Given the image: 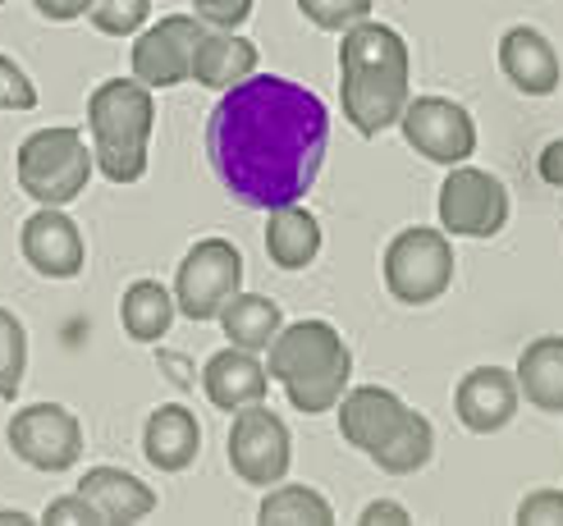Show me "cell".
Returning a JSON list of instances; mask_svg holds the SVG:
<instances>
[{
  "mask_svg": "<svg viewBox=\"0 0 563 526\" xmlns=\"http://www.w3.org/2000/svg\"><path fill=\"white\" fill-rule=\"evenodd\" d=\"M330 143L325 101L294 78L252 74L220 92L207 156L220 188L247 211H275L312 192Z\"/></svg>",
  "mask_w": 563,
  "mask_h": 526,
  "instance_id": "obj_1",
  "label": "cell"
},
{
  "mask_svg": "<svg viewBox=\"0 0 563 526\" xmlns=\"http://www.w3.org/2000/svg\"><path fill=\"white\" fill-rule=\"evenodd\" d=\"M408 42L389 23L362 19L340 42V101L362 137H380L408 105Z\"/></svg>",
  "mask_w": 563,
  "mask_h": 526,
  "instance_id": "obj_2",
  "label": "cell"
},
{
  "mask_svg": "<svg viewBox=\"0 0 563 526\" xmlns=\"http://www.w3.org/2000/svg\"><path fill=\"white\" fill-rule=\"evenodd\" d=\"M266 376L289 394V403L307 417L340 407L349 376H353V352L344 335L330 321H294L279 325V335L266 348Z\"/></svg>",
  "mask_w": 563,
  "mask_h": 526,
  "instance_id": "obj_3",
  "label": "cell"
},
{
  "mask_svg": "<svg viewBox=\"0 0 563 526\" xmlns=\"http://www.w3.org/2000/svg\"><path fill=\"white\" fill-rule=\"evenodd\" d=\"M340 435L344 445L362 449L380 472L408 477L421 472L435 454V430L417 407H408L385 384H357L340 399Z\"/></svg>",
  "mask_w": 563,
  "mask_h": 526,
  "instance_id": "obj_4",
  "label": "cell"
},
{
  "mask_svg": "<svg viewBox=\"0 0 563 526\" xmlns=\"http://www.w3.org/2000/svg\"><path fill=\"white\" fill-rule=\"evenodd\" d=\"M156 101L137 78H106L88 97L92 165L110 183H137L147 175Z\"/></svg>",
  "mask_w": 563,
  "mask_h": 526,
  "instance_id": "obj_5",
  "label": "cell"
},
{
  "mask_svg": "<svg viewBox=\"0 0 563 526\" xmlns=\"http://www.w3.org/2000/svg\"><path fill=\"white\" fill-rule=\"evenodd\" d=\"M92 170V147L78 128H37L14 152V179L37 206H69Z\"/></svg>",
  "mask_w": 563,
  "mask_h": 526,
  "instance_id": "obj_6",
  "label": "cell"
},
{
  "mask_svg": "<svg viewBox=\"0 0 563 526\" xmlns=\"http://www.w3.org/2000/svg\"><path fill=\"white\" fill-rule=\"evenodd\" d=\"M454 284V247L449 234L412 225L404 234H394L385 247V289L408 302V307H427V302L444 298V289Z\"/></svg>",
  "mask_w": 563,
  "mask_h": 526,
  "instance_id": "obj_7",
  "label": "cell"
},
{
  "mask_svg": "<svg viewBox=\"0 0 563 526\" xmlns=\"http://www.w3.org/2000/svg\"><path fill=\"white\" fill-rule=\"evenodd\" d=\"M243 284V253L230 238H197L175 270V307L188 321H216Z\"/></svg>",
  "mask_w": 563,
  "mask_h": 526,
  "instance_id": "obj_8",
  "label": "cell"
},
{
  "mask_svg": "<svg viewBox=\"0 0 563 526\" xmlns=\"http://www.w3.org/2000/svg\"><path fill=\"white\" fill-rule=\"evenodd\" d=\"M440 225L454 238H495L509 225V188L476 165H449L440 183Z\"/></svg>",
  "mask_w": 563,
  "mask_h": 526,
  "instance_id": "obj_9",
  "label": "cell"
},
{
  "mask_svg": "<svg viewBox=\"0 0 563 526\" xmlns=\"http://www.w3.org/2000/svg\"><path fill=\"white\" fill-rule=\"evenodd\" d=\"M5 445L37 472H69L82 458V426L60 403H27L5 426Z\"/></svg>",
  "mask_w": 563,
  "mask_h": 526,
  "instance_id": "obj_10",
  "label": "cell"
},
{
  "mask_svg": "<svg viewBox=\"0 0 563 526\" xmlns=\"http://www.w3.org/2000/svg\"><path fill=\"white\" fill-rule=\"evenodd\" d=\"M230 467L234 477L247 481V485H279L289 477V462H294V439H289V426L275 417L271 407L262 403H247L234 412V426H230Z\"/></svg>",
  "mask_w": 563,
  "mask_h": 526,
  "instance_id": "obj_11",
  "label": "cell"
},
{
  "mask_svg": "<svg viewBox=\"0 0 563 526\" xmlns=\"http://www.w3.org/2000/svg\"><path fill=\"white\" fill-rule=\"evenodd\" d=\"M399 128L408 137V147L431 165H463L476 152V124L449 97H417V101L408 97Z\"/></svg>",
  "mask_w": 563,
  "mask_h": 526,
  "instance_id": "obj_12",
  "label": "cell"
},
{
  "mask_svg": "<svg viewBox=\"0 0 563 526\" xmlns=\"http://www.w3.org/2000/svg\"><path fill=\"white\" fill-rule=\"evenodd\" d=\"M202 19L197 14H165L161 23L143 27L133 42V78L143 88H179L184 78H192V46L202 37Z\"/></svg>",
  "mask_w": 563,
  "mask_h": 526,
  "instance_id": "obj_13",
  "label": "cell"
},
{
  "mask_svg": "<svg viewBox=\"0 0 563 526\" xmlns=\"http://www.w3.org/2000/svg\"><path fill=\"white\" fill-rule=\"evenodd\" d=\"M19 253L42 280H78L82 261H88V247H82L74 215H65L60 206H42L23 220Z\"/></svg>",
  "mask_w": 563,
  "mask_h": 526,
  "instance_id": "obj_14",
  "label": "cell"
},
{
  "mask_svg": "<svg viewBox=\"0 0 563 526\" xmlns=\"http://www.w3.org/2000/svg\"><path fill=\"white\" fill-rule=\"evenodd\" d=\"M518 376L504 371V367H476L459 380V394H454V407H459V422L472 430V435H495L504 430L514 417H518Z\"/></svg>",
  "mask_w": 563,
  "mask_h": 526,
  "instance_id": "obj_15",
  "label": "cell"
},
{
  "mask_svg": "<svg viewBox=\"0 0 563 526\" xmlns=\"http://www.w3.org/2000/svg\"><path fill=\"white\" fill-rule=\"evenodd\" d=\"M499 69L522 97H554L559 78H563L559 51L550 46L541 27H527V23L509 27V33L499 37Z\"/></svg>",
  "mask_w": 563,
  "mask_h": 526,
  "instance_id": "obj_16",
  "label": "cell"
},
{
  "mask_svg": "<svg viewBox=\"0 0 563 526\" xmlns=\"http://www.w3.org/2000/svg\"><path fill=\"white\" fill-rule=\"evenodd\" d=\"M78 494L97 508L101 526H133L156 513V490L143 477L120 472V467H88L78 481Z\"/></svg>",
  "mask_w": 563,
  "mask_h": 526,
  "instance_id": "obj_17",
  "label": "cell"
},
{
  "mask_svg": "<svg viewBox=\"0 0 563 526\" xmlns=\"http://www.w3.org/2000/svg\"><path fill=\"white\" fill-rule=\"evenodd\" d=\"M257 65H262L257 46L239 37L234 27H202V37L192 46V78L207 92H230L234 82L257 74Z\"/></svg>",
  "mask_w": 563,
  "mask_h": 526,
  "instance_id": "obj_18",
  "label": "cell"
},
{
  "mask_svg": "<svg viewBox=\"0 0 563 526\" xmlns=\"http://www.w3.org/2000/svg\"><path fill=\"white\" fill-rule=\"evenodd\" d=\"M143 454L156 472H188L202 454V422L184 403H161L143 426Z\"/></svg>",
  "mask_w": 563,
  "mask_h": 526,
  "instance_id": "obj_19",
  "label": "cell"
},
{
  "mask_svg": "<svg viewBox=\"0 0 563 526\" xmlns=\"http://www.w3.org/2000/svg\"><path fill=\"white\" fill-rule=\"evenodd\" d=\"M266 384H271L266 362H262L257 352L234 348V344L224 348V352H216L211 362L202 367V390H207V399L220 412H239L247 403H262L266 399Z\"/></svg>",
  "mask_w": 563,
  "mask_h": 526,
  "instance_id": "obj_20",
  "label": "cell"
},
{
  "mask_svg": "<svg viewBox=\"0 0 563 526\" xmlns=\"http://www.w3.org/2000/svg\"><path fill=\"white\" fill-rule=\"evenodd\" d=\"M266 257L279 270H307L321 257V225L312 211H302L298 202L275 206L266 220Z\"/></svg>",
  "mask_w": 563,
  "mask_h": 526,
  "instance_id": "obj_21",
  "label": "cell"
},
{
  "mask_svg": "<svg viewBox=\"0 0 563 526\" xmlns=\"http://www.w3.org/2000/svg\"><path fill=\"white\" fill-rule=\"evenodd\" d=\"M518 394L541 407V412H563V335H541L531 339L518 357Z\"/></svg>",
  "mask_w": 563,
  "mask_h": 526,
  "instance_id": "obj_22",
  "label": "cell"
},
{
  "mask_svg": "<svg viewBox=\"0 0 563 526\" xmlns=\"http://www.w3.org/2000/svg\"><path fill=\"white\" fill-rule=\"evenodd\" d=\"M216 321H220L224 339H230L234 348L266 352L271 339L279 335V325H285V312H279V302L266 298V293H234V298L220 307Z\"/></svg>",
  "mask_w": 563,
  "mask_h": 526,
  "instance_id": "obj_23",
  "label": "cell"
},
{
  "mask_svg": "<svg viewBox=\"0 0 563 526\" xmlns=\"http://www.w3.org/2000/svg\"><path fill=\"white\" fill-rule=\"evenodd\" d=\"M179 307H175V293L156 284V280H133L120 298V325L133 344H161L170 335Z\"/></svg>",
  "mask_w": 563,
  "mask_h": 526,
  "instance_id": "obj_24",
  "label": "cell"
},
{
  "mask_svg": "<svg viewBox=\"0 0 563 526\" xmlns=\"http://www.w3.org/2000/svg\"><path fill=\"white\" fill-rule=\"evenodd\" d=\"M262 526H334V508L312 485H266V500L257 508Z\"/></svg>",
  "mask_w": 563,
  "mask_h": 526,
  "instance_id": "obj_25",
  "label": "cell"
},
{
  "mask_svg": "<svg viewBox=\"0 0 563 526\" xmlns=\"http://www.w3.org/2000/svg\"><path fill=\"white\" fill-rule=\"evenodd\" d=\"M27 376V329L14 312L0 307V399H14Z\"/></svg>",
  "mask_w": 563,
  "mask_h": 526,
  "instance_id": "obj_26",
  "label": "cell"
},
{
  "mask_svg": "<svg viewBox=\"0 0 563 526\" xmlns=\"http://www.w3.org/2000/svg\"><path fill=\"white\" fill-rule=\"evenodd\" d=\"M88 19L106 37H133V33H143L152 19V0H92Z\"/></svg>",
  "mask_w": 563,
  "mask_h": 526,
  "instance_id": "obj_27",
  "label": "cell"
},
{
  "mask_svg": "<svg viewBox=\"0 0 563 526\" xmlns=\"http://www.w3.org/2000/svg\"><path fill=\"white\" fill-rule=\"evenodd\" d=\"M372 5L376 0H298V10L325 33H344V27L372 19Z\"/></svg>",
  "mask_w": 563,
  "mask_h": 526,
  "instance_id": "obj_28",
  "label": "cell"
},
{
  "mask_svg": "<svg viewBox=\"0 0 563 526\" xmlns=\"http://www.w3.org/2000/svg\"><path fill=\"white\" fill-rule=\"evenodd\" d=\"M37 105V88L10 55H0V110H33Z\"/></svg>",
  "mask_w": 563,
  "mask_h": 526,
  "instance_id": "obj_29",
  "label": "cell"
},
{
  "mask_svg": "<svg viewBox=\"0 0 563 526\" xmlns=\"http://www.w3.org/2000/svg\"><path fill=\"white\" fill-rule=\"evenodd\" d=\"M518 526H563V490H531L518 504Z\"/></svg>",
  "mask_w": 563,
  "mask_h": 526,
  "instance_id": "obj_30",
  "label": "cell"
},
{
  "mask_svg": "<svg viewBox=\"0 0 563 526\" xmlns=\"http://www.w3.org/2000/svg\"><path fill=\"white\" fill-rule=\"evenodd\" d=\"M42 522H46V526H101L97 508L82 500L78 490H74V494H60V500H51L46 513H42Z\"/></svg>",
  "mask_w": 563,
  "mask_h": 526,
  "instance_id": "obj_31",
  "label": "cell"
},
{
  "mask_svg": "<svg viewBox=\"0 0 563 526\" xmlns=\"http://www.w3.org/2000/svg\"><path fill=\"white\" fill-rule=\"evenodd\" d=\"M192 10L207 27H243V19L252 14V0H192Z\"/></svg>",
  "mask_w": 563,
  "mask_h": 526,
  "instance_id": "obj_32",
  "label": "cell"
},
{
  "mask_svg": "<svg viewBox=\"0 0 563 526\" xmlns=\"http://www.w3.org/2000/svg\"><path fill=\"white\" fill-rule=\"evenodd\" d=\"M33 10L51 23H74V19H82L92 10V0H33Z\"/></svg>",
  "mask_w": 563,
  "mask_h": 526,
  "instance_id": "obj_33",
  "label": "cell"
},
{
  "mask_svg": "<svg viewBox=\"0 0 563 526\" xmlns=\"http://www.w3.org/2000/svg\"><path fill=\"white\" fill-rule=\"evenodd\" d=\"M357 522H362V526H412L408 508H399L394 500H376V504H367Z\"/></svg>",
  "mask_w": 563,
  "mask_h": 526,
  "instance_id": "obj_34",
  "label": "cell"
},
{
  "mask_svg": "<svg viewBox=\"0 0 563 526\" xmlns=\"http://www.w3.org/2000/svg\"><path fill=\"white\" fill-rule=\"evenodd\" d=\"M537 170H541V179H545L550 188H563V137H554V143L541 152Z\"/></svg>",
  "mask_w": 563,
  "mask_h": 526,
  "instance_id": "obj_35",
  "label": "cell"
},
{
  "mask_svg": "<svg viewBox=\"0 0 563 526\" xmlns=\"http://www.w3.org/2000/svg\"><path fill=\"white\" fill-rule=\"evenodd\" d=\"M0 522H33V517H27V513H19V508H14V513H0Z\"/></svg>",
  "mask_w": 563,
  "mask_h": 526,
  "instance_id": "obj_36",
  "label": "cell"
},
{
  "mask_svg": "<svg viewBox=\"0 0 563 526\" xmlns=\"http://www.w3.org/2000/svg\"><path fill=\"white\" fill-rule=\"evenodd\" d=\"M0 5H5V0H0Z\"/></svg>",
  "mask_w": 563,
  "mask_h": 526,
  "instance_id": "obj_37",
  "label": "cell"
}]
</instances>
